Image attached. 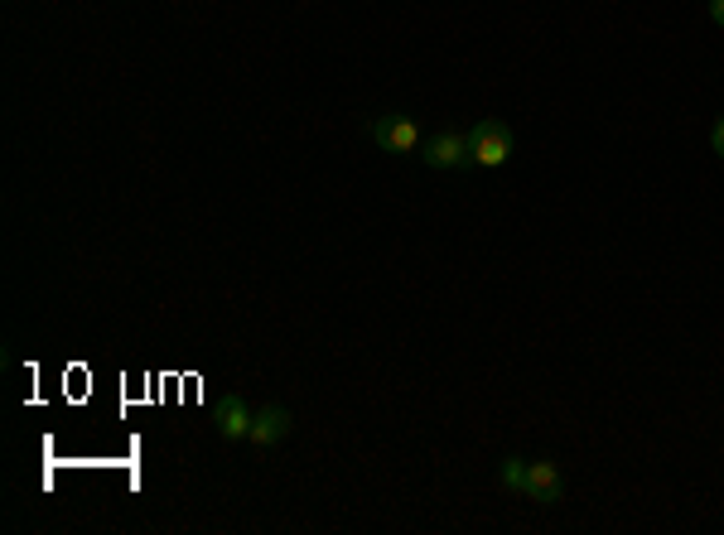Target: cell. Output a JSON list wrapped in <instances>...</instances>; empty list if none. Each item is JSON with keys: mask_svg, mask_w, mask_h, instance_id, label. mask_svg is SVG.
Listing matches in <instances>:
<instances>
[{"mask_svg": "<svg viewBox=\"0 0 724 535\" xmlns=\"http://www.w3.org/2000/svg\"><path fill=\"white\" fill-rule=\"evenodd\" d=\"M469 155H474L478 169H502L512 160V131L507 121H478L469 131Z\"/></svg>", "mask_w": 724, "mask_h": 535, "instance_id": "1", "label": "cell"}, {"mask_svg": "<svg viewBox=\"0 0 724 535\" xmlns=\"http://www.w3.org/2000/svg\"><path fill=\"white\" fill-rule=\"evenodd\" d=\"M502 487H507V492H522V482H527V458H502Z\"/></svg>", "mask_w": 724, "mask_h": 535, "instance_id": "7", "label": "cell"}, {"mask_svg": "<svg viewBox=\"0 0 724 535\" xmlns=\"http://www.w3.org/2000/svg\"><path fill=\"white\" fill-rule=\"evenodd\" d=\"M420 160L430 164V169H464V164H474V155H469V135H459V131L430 135V140L420 145Z\"/></svg>", "mask_w": 724, "mask_h": 535, "instance_id": "4", "label": "cell"}, {"mask_svg": "<svg viewBox=\"0 0 724 535\" xmlns=\"http://www.w3.org/2000/svg\"><path fill=\"white\" fill-rule=\"evenodd\" d=\"M522 497L541 502V507H556V502H565V478H560L556 458H531V463H527V482H522Z\"/></svg>", "mask_w": 724, "mask_h": 535, "instance_id": "3", "label": "cell"}, {"mask_svg": "<svg viewBox=\"0 0 724 535\" xmlns=\"http://www.w3.org/2000/svg\"><path fill=\"white\" fill-rule=\"evenodd\" d=\"M290 425H295V415H290L285 405H261L256 420H251L247 444H256V449H276L280 439H290Z\"/></svg>", "mask_w": 724, "mask_h": 535, "instance_id": "5", "label": "cell"}, {"mask_svg": "<svg viewBox=\"0 0 724 535\" xmlns=\"http://www.w3.org/2000/svg\"><path fill=\"white\" fill-rule=\"evenodd\" d=\"M251 420H256V410H251L242 396H223V401H218V434H223V439H247Z\"/></svg>", "mask_w": 724, "mask_h": 535, "instance_id": "6", "label": "cell"}, {"mask_svg": "<svg viewBox=\"0 0 724 535\" xmlns=\"http://www.w3.org/2000/svg\"><path fill=\"white\" fill-rule=\"evenodd\" d=\"M367 135H372L382 150H391V155H411V150L425 145L416 116H377V121H367Z\"/></svg>", "mask_w": 724, "mask_h": 535, "instance_id": "2", "label": "cell"}, {"mask_svg": "<svg viewBox=\"0 0 724 535\" xmlns=\"http://www.w3.org/2000/svg\"><path fill=\"white\" fill-rule=\"evenodd\" d=\"M710 145H715V155H720V160H724V116H720V121H715V131H710Z\"/></svg>", "mask_w": 724, "mask_h": 535, "instance_id": "8", "label": "cell"}, {"mask_svg": "<svg viewBox=\"0 0 724 535\" xmlns=\"http://www.w3.org/2000/svg\"><path fill=\"white\" fill-rule=\"evenodd\" d=\"M710 20L724 29V0H710Z\"/></svg>", "mask_w": 724, "mask_h": 535, "instance_id": "9", "label": "cell"}]
</instances>
